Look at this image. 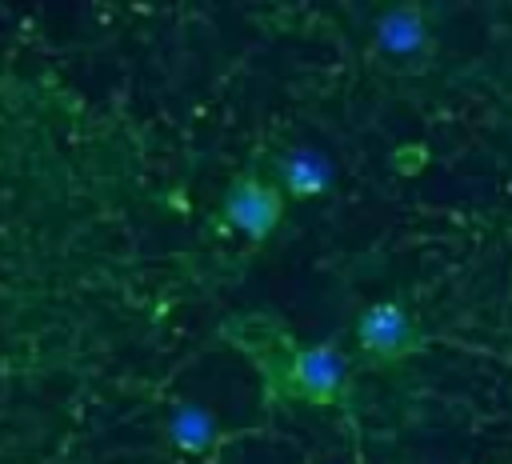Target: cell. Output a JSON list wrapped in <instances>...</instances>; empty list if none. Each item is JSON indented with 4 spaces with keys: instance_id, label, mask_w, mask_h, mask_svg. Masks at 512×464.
Instances as JSON below:
<instances>
[{
    "instance_id": "6da1fadb",
    "label": "cell",
    "mask_w": 512,
    "mask_h": 464,
    "mask_svg": "<svg viewBox=\"0 0 512 464\" xmlns=\"http://www.w3.org/2000/svg\"><path fill=\"white\" fill-rule=\"evenodd\" d=\"M284 216V188L276 180H260L252 172L236 176L224 196V220L248 244H264Z\"/></svg>"
},
{
    "instance_id": "7a4b0ae2",
    "label": "cell",
    "mask_w": 512,
    "mask_h": 464,
    "mask_svg": "<svg viewBox=\"0 0 512 464\" xmlns=\"http://www.w3.org/2000/svg\"><path fill=\"white\" fill-rule=\"evenodd\" d=\"M272 380H284L288 396H300V400H312V404H328L348 384V356L336 344L292 348L284 372L272 376Z\"/></svg>"
},
{
    "instance_id": "3957f363",
    "label": "cell",
    "mask_w": 512,
    "mask_h": 464,
    "mask_svg": "<svg viewBox=\"0 0 512 464\" xmlns=\"http://www.w3.org/2000/svg\"><path fill=\"white\" fill-rule=\"evenodd\" d=\"M412 336H416L412 316H408L400 304H392V300L372 304V308L356 320V340H360V348H364L368 356H376V360H392V356L408 352V348H412Z\"/></svg>"
},
{
    "instance_id": "277c9868",
    "label": "cell",
    "mask_w": 512,
    "mask_h": 464,
    "mask_svg": "<svg viewBox=\"0 0 512 464\" xmlns=\"http://www.w3.org/2000/svg\"><path fill=\"white\" fill-rule=\"evenodd\" d=\"M332 180H336V168H332V160L320 148L296 144V148H288V152L276 156V184L284 188V196L308 200V196L328 192Z\"/></svg>"
},
{
    "instance_id": "5b68a950",
    "label": "cell",
    "mask_w": 512,
    "mask_h": 464,
    "mask_svg": "<svg viewBox=\"0 0 512 464\" xmlns=\"http://www.w3.org/2000/svg\"><path fill=\"white\" fill-rule=\"evenodd\" d=\"M376 44L388 56H420L428 44V24L420 16V8L412 4H396L376 20Z\"/></svg>"
},
{
    "instance_id": "8992f818",
    "label": "cell",
    "mask_w": 512,
    "mask_h": 464,
    "mask_svg": "<svg viewBox=\"0 0 512 464\" xmlns=\"http://www.w3.org/2000/svg\"><path fill=\"white\" fill-rule=\"evenodd\" d=\"M168 436L180 452H208L216 448L220 440V420L208 404H196V400H180L172 412H168Z\"/></svg>"
}]
</instances>
